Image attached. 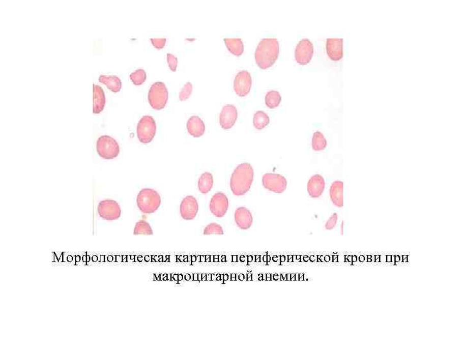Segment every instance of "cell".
<instances>
[{"label": "cell", "instance_id": "obj_28", "mask_svg": "<svg viewBox=\"0 0 461 346\" xmlns=\"http://www.w3.org/2000/svg\"><path fill=\"white\" fill-rule=\"evenodd\" d=\"M203 234L205 235V236H209V235L212 234L223 235L224 234V231H223L222 227L220 225L214 222V223H210L206 226Z\"/></svg>", "mask_w": 461, "mask_h": 346}, {"label": "cell", "instance_id": "obj_25", "mask_svg": "<svg viewBox=\"0 0 461 346\" xmlns=\"http://www.w3.org/2000/svg\"><path fill=\"white\" fill-rule=\"evenodd\" d=\"M311 147L313 150L316 151V152L326 149L327 140L323 133L318 132V131L314 133L313 138H312Z\"/></svg>", "mask_w": 461, "mask_h": 346}, {"label": "cell", "instance_id": "obj_30", "mask_svg": "<svg viewBox=\"0 0 461 346\" xmlns=\"http://www.w3.org/2000/svg\"><path fill=\"white\" fill-rule=\"evenodd\" d=\"M167 60L168 67L172 72L177 71L178 66V59L174 55L171 53L167 54Z\"/></svg>", "mask_w": 461, "mask_h": 346}, {"label": "cell", "instance_id": "obj_18", "mask_svg": "<svg viewBox=\"0 0 461 346\" xmlns=\"http://www.w3.org/2000/svg\"><path fill=\"white\" fill-rule=\"evenodd\" d=\"M343 183L336 181L332 184L330 188V197L331 201L335 206L341 208L343 207Z\"/></svg>", "mask_w": 461, "mask_h": 346}, {"label": "cell", "instance_id": "obj_3", "mask_svg": "<svg viewBox=\"0 0 461 346\" xmlns=\"http://www.w3.org/2000/svg\"><path fill=\"white\" fill-rule=\"evenodd\" d=\"M137 204L138 209L142 213L153 214L159 209L161 197L156 190L146 188L141 190L138 193Z\"/></svg>", "mask_w": 461, "mask_h": 346}, {"label": "cell", "instance_id": "obj_1", "mask_svg": "<svg viewBox=\"0 0 461 346\" xmlns=\"http://www.w3.org/2000/svg\"><path fill=\"white\" fill-rule=\"evenodd\" d=\"M254 180V169L249 163L238 165L232 173L230 187L235 196H243L251 189Z\"/></svg>", "mask_w": 461, "mask_h": 346}, {"label": "cell", "instance_id": "obj_13", "mask_svg": "<svg viewBox=\"0 0 461 346\" xmlns=\"http://www.w3.org/2000/svg\"><path fill=\"white\" fill-rule=\"evenodd\" d=\"M237 118L238 110L236 107L230 104L225 105L220 113V125L224 130L231 129L236 123Z\"/></svg>", "mask_w": 461, "mask_h": 346}, {"label": "cell", "instance_id": "obj_26", "mask_svg": "<svg viewBox=\"0 0 461 346\" xmlns=\"http://www.w3.org/2000/svg\"><path fill=\"white\" fill-rule=\"evenodd\" d=\"M133 234L135 236H138V235L151 236L153 234V232L150 224L147 221L141 220L136 223Z\"/></svg>", "mask_w": 461, "mask_h": 346}, {"label": "cell", "instance_id": "obj_12", "mask_svg": "<svg viewBox=\"0 0 461 346\" xmlns=\"http://www.w3.org/2000/svg\"><path fill=\"white\" fill-rule=\"evenodd\" d=\"M199 211V205L194 196H188L183 199L180 205V214L182 218L187 221L196 217Z\"/></svg>", "mask_w": 461, "mask_h": 346}, {"label": "cell", "instance_id": "obj_15", "mask_svg": "<svg viewBox=\"0 0 461 346\" xmlns=\"http://www.w3.org/2000/svg\"><path fill=\"white\" fill-rule=\"evenodd\" d=\"M235 220L238 227L244 230L251 228L253 222L251 212L245 207L238 208L235 211Z\"/></svg>", "mask_w": 461, "mask_h": 346}, {"label": "cell", "instance_id": "obj_7", "mask_svg": "<svg viewBox=\"0 0 461 346\" xmlns=\"http://www.w3.org/2000/svg\"><path fill=\"white\" fill-rule=\"evenodd\" d=\"M99 216L107 221L117 220L121 216L120 205L112 199H105L100 202L98 207Z\"/></svg>", "mask_w": 461, "mask_h": 346}, {"label": "cell", "instance_id": "obj_14", "mask_svg": "<svg viewBox=\"0 0 461 346\" xmlns=\"http://www.w3.org/2000/svg\"><path fill=\"white\" fill-rule=\"evenodd\" d=\"M343 39L330 38L326 41L327 53L333 61H340L343 56Z\"/></svg>", "mask_w": 461, "mask_h": 346}, {"label": "cell", "instance_id": "obj_32", "mask_svg": "<svg viewBox=\"0 0 461 346\" xmlns=\"http://www.w3.org/2000/svg\"><path fill=\"white\" fill-rule=\"evenodd\" d=\"M151 41L153 46L158 49L164 48L166 44V39L165 38L151 39Z\"/></svg>", "mask_w": 461, "mask_h": 346}, {"label": "cell", "instance_id": "obj_22", "mask_svg": "<svg viewBox=\"0 0 461 346\" xmlns=\"http://www.w3.org/2000/svg\"><path fill=\"white\" fill-rule=\"evenodd\" d=\"M214 185V177L208 172L203 173L198 181V189L203 194L208 193Z\"/></svg>", "mask_w": 461, "mask_h": 346}, {"label": "cell", "instance_id": "obj_23", "mask_svg": "<svg viewBox=\"0 0 461 346\" xmlns=\"http://www.w3.org/2000/svg\"><path fill=\"white\" fill-rule=\"evenodd\" d=\"M270 123V118L269 116L264 111H257L254 113L253 118V125L255 128L257 130H262L264 129L267 126L269 125Z\"/></svg>", "mask_w": 461, "mask_h": 346}, {"label": "cell", "instance_id": "obj_16", "mask_svg": "<svg viewBox=\"0 0 461 346\" xmlns=\"http://www.w3.org/2000/svg\"><path fill=\"white\" fill-rule=\"evenodd\" d=\"M325 187L326 183L323 177L321 175H315L309 180L307 184V191L311 197L318 198L323 194Z\"/></svg>", "mask_w": 461, "mask_h": 346}, {"label": "cell", "instance_id": "obj_2", "mask_svg": "<svg viewBox=\"0 0 461 346\" xmlns=\"http://www.w3.org/2000/svg\"><path fill=\"white\" fill-rule=\"evenodd\" d=\"M279 54V41L276 38H265L260 42L255 51V61L262 69L271 68Z\"/></svg>", "mask_w": 461, "mask_h": 346}, {"label": "cell", "instance_id": "obj_21", "mask_svg": "<svg viewBox=\"0 0 461 346\" xmlns=\"http://www.w3.org/2000/svg\"><path fill=\"white\" fill-rule=\"evenodd\" d=\"M228 50L235 56H241L244 51V45L241 39L226 38L224 39Z\"/></svg>", "mask_w": 461, "mask_h": 346}, {"label": "cell", "instance_id": "obj_29", "mask_svg": "<svg viewBox=\"0 0 461 346\" xmlns=\"http://www.w3.org/2000/svg\"><path fill=\"white\" fill-rule=\"evenodd\" d=\"M193 86L190 82L185 83L179 95L180 101H185L190 98L192 93Z\"/></svg>", "mask_w": 461, "mask_h": 346}, {"label": "cell", "instance_id": "obj_11", "mask_svg": "<svg viewBox=\"0 0 461 346\" xmlns=\"http://www.w3.org/2000/svg\"><path fill=\"white\" fill-rule=\"evenodd\" d=\"M229 208V201L225 194L222 192H217L214 195L210 203V210L215 217H224L226 214Z\"/></svg>", "mask_w": 461, "mask_h": 346}, {"label": "cell", "instance_id": "obj_17", "mask_svg": "<svg viewBox=\"0 0 461 346\" xmlns=\"http://www.w3.org/2000/svg\"><path fill=\"white\" fill-rule=\"evenodd\" d=\"M187 128L188 133L194 137H201L205 132V125L198 116H192L188 120Z\"/></svg>", "mask_w": 461, "mask_h": 346}, {"label": "cell", "instance_id": "obj_24", "mask_svg": "<svg viewBox=\"0 0 461 346\" xmlns=\"http://www.w3.org/2000/svg\"><path fill=\"white\" fill-rule=\"evenodd\" d=\"M265 105L268 108L274 109L279 105L281 101V96L278 91H269L265 96Z\"/></svg>", "mask_w": 461, "mask_h": 346}, {"label": "cell", "instance_id": "obj_20", "mask_svg": "<svg viewBox=\"0 0 461 346\" xmlns=\"http://www.w3.org/2000/svg\"><path fill=\"white\" fill-rule=\"evenodd\" d=\"M100 82L105 84L106 88L113 93H118L122 88L121 79L116 76L101 75L99 78Z\"/></svg>", "mask_w": 461, "mask_h": 346}, {"label": "cell", "instance_id": "obj_6", "mask_svg": "<svg viewBox=\"0 0 461 346\" xmlns=\"http://www.w3.org/2000/svg\"><path fill=\"white\" fill-rule=\"evenodd\" d=\"M157 132V125L151 116H146L138 122L137 128L138 140L143 144L152 141Z\"/></svg>", "mask_w": 461, "mask_h": 346}, {"label": "cell", "instance_id": "obj_27", "mask_svg": "<svg viewBox=\"0 0 461 346\" xmlns=\"http://www.w3.org/2000/svg\"><path fill=\"white\" fill-rule=\"evenodd\" d=\"M130 80L132 81L134 85H141L145 82L146 78V73L142 69H137L135 72L131 74L130 76Z\"/></svg>", "mask_w": 461, "mask_h": 346}, {"label": "cell", "instance_id": "obj_19", "mask_svg": "<svg viewBox=\"0 0 461 346\" xmlns=\"http://www.w3.org/2000/svg\"><path fill=\"white\" fill-rule=\"evenodd\" d=\"M93 113L98 114L103 112L106 103L105 93L100 86L93 85Z\"/></svg>", "mask_w": 461, "mask_h": 346}, {"label": "cell", "instance_id": "obj_9", "mask_svg": "<svg viewBox=\"0 0 461 346\" xmlns=\"http://www.w3.org/2000/svg\"><path fill=\"white\" fill-rule=\"evenodd\" d=\"M314 53L313 44L308 39H302L295 50V58L297 63L304 66L310 63Z\"/></svg>", "mask_w": 461, "mask_h": 346}, {"label": "cell", "instance_id": "obj_31", "mask_svg": "<svg viewBox=\"0 0 461 346\" xmlns=\"http://www.w3.org/2000/svg\"><path fill=\"white\" fill-rule=\"evenodd\" d=\"M337 221H338V215L334 213L330 217L328 221L326 222V228L328 230L333 229L336 226Z\"/></svg>", "mask_w": 461, "mask_h": 346}, {"label": "cell", "instance_id": "obj_5", "mask_svg": "<svg viewBox=\"0 0 461 346\" xmlns=\"http://www.w3.org/2000/svg\"><path fill=\"white\" fill-rule=\"evenodd\" d=\"M96 151L102 159L111 160L118 157L120 148L118 142L113 137L103 135L99 137L96 142Z\"/></svg>", "mask_w": 461, "mask_h": 346}, {"label": "cell", "instance_id": "obj_4", "mask_svg": "<svg viewBox=\"0 0 461 346\" xmlns=\"http://www.w3.org/2000/svg\"><path fill=\"white\" fill-rule=\"evenodd\" d=\"M168 99V92L164 83H154L148 93V101L153 109L160 110L164 108Z\"/></svg>", "mask_w": 461, "mask_h": 346}, {"label": "cell", "instance_id": "obj_8", "mask_svg": "<svg viewBox=\"0 0 461 346\" xmlns=\"http://www.w3.org/2000/svg\"><path fill=\"white\" fill-rule=\"evenodd\" d=\"M262 184L265 189L276 194H281L287 187V180L281 175L267 173L262 178Z\"/></svg>", "mask_w": 461, "mask_h": 346}, {"label": "cell", "instance_id": "obj_10", "mask_svg": "<svg viewBox=\"0 0 461 346\" xmlns=\"http://www.w3.org/2000/svg\"><path fill=\"white\" fill-rule=\"evenodd\" d=\"M251 74L247 71H242L237 74L234 80V90L240 97H245L250 93L252 86Z\"/></svg>", "mask_w": 461, "mask_h": 346}]
</instances>
